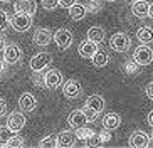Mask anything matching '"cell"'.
Returning a JSON list of instances; mask_svg holds the SVG:
<instances>
[{"label": "cell", "mask_w": 153, "mask_h": 148, "mask_svg": "<svg viewBox=\"0 0 153 148\" xmlns=\"http://www.w3.org/2000/svg\"><path fill=\"white\" fill-rule=\"evenodd\" d=\"M109 47L116 52H126V51L131 47V39L128 34L125 32H116L113 34L111 39H109Z\"/></svg>", "instance_id": "1"}, {"label": "cell", "mask_w": 153, "mask_h": 148, "mask_svg": "<svg viewBox=\"0 0 153 148\" xmlns=\"http://www.w3.org/2000/svg\"><path fill=\"white\" fill-rule=\"evenodd\" d=\"M10 27L17 32H27L32 27V15L22 12H15V15L10 17Z\"/></svg>", "instance_id": "2"}, {"label": "cell", "mask_w": 153, "mask_h": 148, "mask_svg": "<svg viewBox=\"0 0 153 148\" xmlns=\"http://www.w3.org/2000/svg\"><path fill=\"white\" fill-rule=\"evenodd\" d=\"M133 59L140 66H148L153 61V49H150L146 44H141L135 49V54H133Z\"/></svg>", "instance_id": "3"}, {"label": "cell", "mask_w": 153, "mask_h": 148, "mask_svg": "<svg viewBox=\"0 0 153 148\" xmlns=\"http://www.w3.org/2000/svg\"><path fill=\"white\" fill-rule=\"evenodd\" d=\"M2 51H4V61L7 64H17L22 59V49L17 44H5Z\"/></svg>", "instance_id": "4"}, {"label": "cell", "mask_w": 153, "mask_h": 148, "mask_svg": "<svg viewBox=\"0 0 153 148\" xmlns=\"http://www.w3.org/2000/svg\"><path fill=\"white\" fill-rule=\"evenodd\" d=\"M52 62V56L49 52H39L30 59V69L32 71H44L45 67Z\"/></svg>", "instance_id": "5"}, {"label": "cell", "mask_w": 153, "mask_h": 148, "mask_svg": "<svg viewBox=\"0 0 153 148\" xmlns=\"http://www.w3.org/2000/svg\"><path fill=\"white\" fill-rule=\"evenodd\" d=\"M52 40L57 44L59 49H69L72 44V34L68 29H59L56 34H52Z\"/></svg>", "instance_id": "6"}, {"label": "cell", "mask_w": 153, "mask_h": 148, "mask_svg": "<svg viewBox=\"0 0 153 148\" xmlns=\"http://www.w3.org/2000/svg\"><path fill=\"white\" fill-rule=\"evenodd\" d=\"M62 84V74L57 71V69H49V71L44 74V88H49V89H56Z\"/></svg>", "instance_id": "7"}, {"label": "cell", "mask_w": 153, "mask_h": 148, "mask_svg": "<svg viewBox=\"0 0 153 148\" xmlns=\"http://www.w3.org/2000/svg\"><path fill=\"white\" fill-rule=\"evenodd\" d=\"M7 128H9L12 133L14 131H20L25 126V116H24L22 113H19V111H14V113H10L9 118H7Z\"/></svg>", "instance_id": "8"}, {"label": "cell", "mask_w": 153, "mask_h": 148, "mask_svg": "<svg viewBox=\"0 0 153 148\" xmlns=\"http://www.w3.org/2000/svg\"><path fill=\"white\" fill-rule=\"evenodd\" d=\"M62 93L68 99H76L81 96V84L76 79H69L64 83L62 86Z\"/></svg>", "instance_id": "9"}, {"label": "cell", "mask_w": 153, "mask_h": 148, "mask_svg": "<svg viewBox=\"0 0 153 148\" xmlns=\"http://www.w3.org/2000/svg\"><path fill=\"white\" fill-rule=\"evenodd\" d=\"M14 9H15V12H22V13H27V15H36L37 4H36V0H15Z\"/></svg>", "instance_id": "10"}, {"label": "cell", "mask_w": 153, "mask_h": 148, "mask_svg": "<svg viewBox=\"0 0 153 148\" xmlns=\"http://www.w3.org/2000/svg\"><path fill=\"white\" fill-rule=\"evenodd\" d=\"M68 123L71 128H81V126H84L86 123H88V120H86L84 116V113L81 111V109H74V111L69 113V116H68Z\"/></svg>", "instance_id": "11"}, {"label": "cell", "mask_w": 153, "mask_h": 148, "mask_svg": "<svg viewBox=\"0 0 153 148\" xmlns=\"http://www.w3.org/2000/svg\"><path fill=\"white\" fill-rule=\"evenodd\" d=\"M148 141H150V136L145 131L141 130H136L135 133L130 136V145L135 148H145L148 147Z\"/></svg>", "instance_id": "12"}, {"label": "cell", "mask_w": 153, "mask_h": 148, "mask_svg": "<svg viewBox=\"0 0 153 148\" xmlns=\"http://www.w3.org/2000/svg\"><path fill=\"white\" fill-rule=\"evenodd\" d=\"M131 13L138 19L148 17V2L146 0H133L131 2Z\"/></svg>", "instance_id": "13"}, {"label": "cell", "mask_w": 153, "mask_h": 148, "mask_svg": "<svg viewBox=\"0 0 153 148\" xmlns=\"http://www.w3.org/2000/svg\"><path fill=\"white\" fill-rule=\"evenodd\" d=\"M19 106H20V109H22V111L30 113V111H34V109H36L37 101H36V98H34L30 93H24L22 96L19 98Z\"/></svg>", "instance_id": "14"}, {"label": "cell", "mask_w": 153, "mask_h": 148, "mask_svg": "<svg viewBox=\"0 0 153 148\" xmlns=\"http://www.w3.org/2000/svg\"><path fill=\"white\" fill-rule=\"evenodd\" d=\"M51 40H52V32L49 29H37L36 34H34V44L36 45L44 47V45L49 44Z\"/></svg>", "instance_id": "15"}, {"label": "cell", "mask_w": 153, "mask_h": 148, "mask_svg": "<svg viewBox=\"0 0 153 148\" xmlns=\"http://www.w3.org/2000/svg\"><path fill=\"white\" fill-rule=\"evenodd\" d=\"M96 51H98V44L93 42V40H84V42L79 45V56L84 57V59H91Z\"/></svg>", "instance_id": "16"}, {"label": "cell", "mask_w": 153, "mask_h": 148, "mask_svg": "<svg viewBox=\"0 0 153 148\" xmlns=\"http://www.w3.org/2000/svg\"><path fill=\"white\" fill-rule=\"evenodd\" d=\"M121 125V116L116 115V113H108L106 116L103 118V126L104 130H116L118 126Z\"/></svg>", "instance_id": "17"}, {"label": "cell", "mask_w": 153, "mask_h": 148, "mask_svg": "<svg viewBox=\"0 0 153 148\" xmlns=\"http://www.w3.org/2000/svg\"><path fill=\"white\" fill-rule=\"evenodd\" d=\"M57 138V147H72L74 141H76V135L72 133V131H61V133L56 136Z\"/></svg>", "instance_id": "18"}, {"label": "cell", "mask_w": 153, "mask_h": 148, "mask_svg": "<svg viewBox=\"0 0 153 148\" xmlns=\"http://www.w3.org/2000/svg\"><path fill=\"white\" fill-rule=\"evenodd\" d=\"M86 106H89L91 109H94L96 113H101L104 109V99H103V96H99V94H93V96H89V98L86 99Z\"/></svg>", "instance_id": "19"}, {"label": "cell", "mask_w": 153, "mask_h": 148, "mask_svg": "<svg viewBox=\"0 0 153 148\" xmlns=\"http://www.w3.org/2000/svg\"><path fill=\"white\" fill-rule=\"evenodd\" d=\"M136 37L141 44H150L153 42V29L152 27H140L138 30H136Z\"/></svg>", "instance_id": "20"}, {"label": "cell", "mask_w": 153, "mask_h": 148, "mask_svg": "<svg viewBox=\"0 0 153 148\" xmlns=\"http://www.w3.org/2000/svg\"><path fill=\"white\" fill-rule=\"evenodd\" d=\"M86 13H88L86 7H84V5H81V4H77V2L69 7V15H71L72 20H82V19L86 17Z\"/></svg>", "instance_id": "21"}, {"label": "cell", "mask_w": 153, "mask_h": 148, "mask_svg": "<svg viewBox=\"0 0 153 148\" xmlns=\"http://www.w3.org/2000/svg\"><path fill=\"white\" fill-rule=\"evenodd\" d=\"M104 36H106V34H104L103 27H91L89 30H88V40H93V42H96V44L103 42Z\"/></svg>", "instance_id": "22"}, {"label": "cell", "mask_w": 153, "mask_h": 148, "mask_svg": "<svg viewBox=\"0 0 153 148\" xmlns=\"http://www.w3.org/2000/svg\"><path fill=\"white\" fill-rule=\"evenodd\" d=\"M91 61H93V64H94L96 67H104L106 64H108L109 57H108V54L104 52V51L98 49L94 54H93V57H91Z\"/></svg>", "instance_id": "23"}, {"label": "cell", "mask_w": 153, "mask_h": 148, "mask_svg": "<svg viewBox=\"0 0 153 148\" xmlns=\"http://www.w3.org/2000/svg\"><path fill=\"white\" fill-rule=\"evenodd\" d=\"M140 69H141V66L136 62L135 59H133V61H126V62L123 64V72L128 74V76H136L140 72Z\"/></svg>", "instance_id": "24"}, {"label": "cell", "mask_w": 153, "mask_h": 148, "mask_svg": "<svg viewBox=\"0 0 153 148\" xmlns=\"http://www.w3.org/2000/svg\"><path fill=\"white\" fill-rule=\"evenodd\" d=\"M93 133H94V131L91 130V128H86V125L81 126V128H76V138L81 140V141H86Z\"/></svg>", "instance_id": "25"}, {"label": "cell", "mask_w": 153, "mask_h": 148, "mask_svg": "<svg viewBox=\"0 0 153 148\" xmlns=\"http://www.w3.org/2000/svg\"><path fill=\"white\" fill-rule=\"evenodd\" d=\"M10 25V17H9V13L5 12V10L0 9V32H4L7 30Z\"/></svg>", "instance_id": "26"}, {"label": "cell", "mask_w": 153, "mask_h": 148, "mask_svg": "<svg viewBox=\"0 0 153 148\" xmlns=\"http://www.w3.org/2000/svg\"><path fill=\"white\" fill-rule=\"evenodd\" d=\"M37 147H41V148H47V147L52 148V147H57V138H56V136H52V135H49V136H45L44 140H41Z\"/></svg>", "instance_id": "27"}, {"label": "cell", "mask_w": 153, "mask_h": 148, "mask_svg": "<svg viewBox=\"0 0 153 148\" xmlns=\"http://www.w3.org/2000/svg\"><path fill=\"white\" fill-rule=\"evenodd\" d=\"M10 136H12V131L7 126H0V147H5Z\"/></svg>", "instance_id": "28"}, {"label": "cell", "mask_w": 153, "mask_h": 148, "mask_svg": "<svg viewBox=\"0 0 153 148\" xmlns=\"http://www.w3.org/2000/svg\"><path fill=\"white\" fill-rule=\"evenodd\" d=\"M86 10H89L91 13H98L101 10V2L99 0H88V4L84 5Z\"/></svg>", "instance_id": "29"}, {"label": "cell", "mask_w": 153, "mask_h": 148, "mask_svg": "<svg viewBox=\"0 0 153 148\" xmlns=\"http://www.w3.org/2000/svg\"><path fill=\"white\" fill-rule=\"evenodd\" d=\"M81 111L84 113V116H86V120H88V121H94L96 118H98V113H96L94 109H91L89 106H86V104H84V108H82Z\"/></svg>", "instance_id": "30"}, {"label": "cell", "mask_w": 153, "mask_h": 148, "mask_svg": "<svg viewBox=\"0 0 153 148\" xmlns=\"http://www.w3.org/2000/svg\"><path fill=\"white\" fill-rule=\"evenodd\" d=\"M5 147H12V148L24 147V138H20V136H10L9 141H7V145H5Z\"/></svg>", "instance_id": "31"}, {"label": "cell", "mask_w": 153, "mask_h": 148, "mask_svg": "<svg viewBox=\"0 0 153 148\" xmlns=\"http://www.w3.org/2000/svg\"><path fill=\"white\" fill-rule=\"evenodd\" d=\"M86 145H88V147H99V145H101V138H99V135H91L89 138L86 140L84 141Z\"/></svg>", "instance_id": "32"}, {"label": "cell", "mask_w": 153, "mask_h": 148, "mask_svg": "<svg viewBox=\"0 0 153 148\" xmlns=\"http://www.w3.org/2000/svg\"><path fill=\"white\" fill-rule=\"evenodd\" d=\"M32 83L37 86H41V88H44V76H41L39 71H34V74H32Z\"/></svg>", "instance_id": "33"}, {"label": "cell", "mask_w": 153, "mask_h": 148, "mask_svg": "<svg viewBox=\"0 0 153 148\" xmlns=\"http://www.w3.org/2000/svg\"><path fill=\"white\" fill-rule=\"evenodd\" d=\"M42 5L45 10H54L59 5V0H42Z\"/></svg>", "instance_id": "34"}, {"label": "cell", "mask_w": 153, "mask_h": 148, "mask_svg": "<svg viewBox=\"0 0 153 148\" xmlns=\"http://www.w3.org/2000/svg\"><path fill=\"white\" fill-rule=\"evenodd\" d=\"M76 2H77V0H59V5H61V7H64V9H69V7H71V5H74Z\"/></svg>", "instance_id": "35"}, {"label": "cell", "mask_w": 153, "mask_h": 148, "mask_svg": "<svg viewBox=\"0 0 153 148\" xmlns=\"http://www.w3.org/2000/svg\"><path fill=\"white\" fill-rule=\"evenodd\" d=\"M108 131H109V130H108ZM108 131H103V133L99 135V138H101V143H104V141H108V140H111V135H109Z\"/></svg>", "instance_id": "36"}, {"label": "cell", "mask_w": 153, "mask_h": 148, "mask_svg": "<svg viewBox=\"0 0 153 148\" xmlns=\"http://www.w3.org/2000/svg\"><path fill=\"white\" fill-rule=\"evenodd\" d=\"M146 96H148L150 99H153V81L146 86Z\"/></svg>", "instance_id": "37"}, {"label": "cell", "mask_w": 153, "mask_h": 148, "mask_svg": "<svg viewBox=\"0 0 153 148\" xmlns=\"http://www.w3.org/2000/svg\"><path fill=\"white\" fill-rule=\"evenodd\" d=\"M5 111H7V104H5L4 99H0V116H4Z\"/></svg>", "instance_id": "38"}, {"label": "cell", "mask_w": 153, "mask_h": 148, "mask_svg": "<svg viewBox=\"0 0 153 148\" xmlns=\"http://www.w3.org/2000/svg\"><path fill=\"white\" fill-rule=\"evenodd\" d=\"M146 121H148V125L153 128V111H150V115L146 116Z\"/></svg>", "instance_id": "39"}, {"label": "cell", "mask_w": 153, "mask_h": 148, "mask_svg": "<svg viewBox=\"0 0 153 148\" xmlns=\"http://www.w3.org/2000/svg\"><path fill=\"white\" fill-rule=\"evenodd\" d=\"M148 17L153 20V4H148Z\"/></svg>", "instance_id": "40"}, {"label": "cell", "mask_w": 153, "mask_h": 148, "mask_svg": "<svg viewBox=\"0 0 153 148\" xmlns=\"http://www.w3.org/2000/svg\"><path fill=\"white\" fill-rule=\"evenodd\" d=\"M5 61H4V59H0V74H2V72H4L5 71Z\"/></svg>", "instance_id": "41"}, {"label": "cell", "mask_w": 153, "mask_h": 148, "mask_svg": "<svg viewBox=\"0 0 153 148\" xmlns=\"http://www.w3.org/2000/svg\"><path fill=\"white\" fill-rule=\"evenodd\" d=\"M5 47V40H4V37H0V51Z\"/></svg>", "instance_id": "42"}, {"label": "cell", "mask_w": 153, "mask_h": 148, "mask_svg": "<svg viewBox=\"0 0 153 148\" xmlns=\"http://www.w3.org/2000/svg\"><path fill=\"white\" fill-rule=\"evenodd\" d=\"M0 2H12V0H0Z\"/></svg>", "instance_id": "43"}, {"label": "cell", "mask_w": 153, "mask_h": 148, "mask_svg": "<svg viewBox=\"0 0 153 148\" xmlns=\"http://www.w3.org/2000/svg\"><path fill=\"white\" fill-rule=\"evenodd\" d=\"M125 2H128V4H130V2H133V0H125Z\"/></svg>", "instance_id": "44"}, {"label": "cell", "mask_w": 153, "mask_h": 148, "mask_svg": "<svg viewBox=\"0 0 153 148\" xmlns=\"http://www.w3.org/2000/svg\"><path fill=\"white\" fill-rule=\"evenodd\" d=\"M106 2H116V0H106Z\"/></svg>", "instance_id": "45"}, {"label": "cell", "mask_w": 153, "mask_h": 148, "mask_svg": "<svg viewBox=\"0 0 153 148\" xmlns=\"http://www.w3.org/2000/svg\"><path fill=\"white\" fill-rule=\"evenodd\" d=\"M152 141H153V135H152Z\"/></svg>", "instance_id": "46"}]
</instances>
